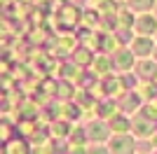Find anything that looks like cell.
I'll return each mask as SVG.
<instances>
[{
    "instance_id": "obj_1",
    "label": "cell",
    "mask_w": 157,
    "mask_h": 154,
    "mask_svg": "<svg viewBox=\"0 0 157 154\" xmlns=\"http://www.w3.org/2000/svg\"><path fill=\"white\" fill-rule=\"evenodd\" d=\"M110 152L113 154H131L134 152V140L129 135H115L110 142Z\"/></svg>"
},
{
    "instance_id": "obj_2",
    "label": "cell",
    "mask_w": 157,
    "mask_h": 154,
    "mask_svg": "<svg viewBox=\"0 0 157 154\" xmlns=\"http://www.w3.org/2000/svg\"><path fill=\"white\" fill-rule=\"evenodd\" d=\"M136 28L141 33H155L157 31V24H155V19L152 16H141L138 19V24H136Z\"/></svg>"
},
{
    "instance_id": "obj_3",
    "label": "cell",
    "mask_w": 157,
    "mask_h": 154,
    "mask_svg": "<svg viewBox=\"0 0 157 154\" xmlns=\"http://www.w3.org/2000/svg\"><path fill=\"white\" fill-rule=\"evenodd\" d=\"M150 49H152V42L148 38H141V40H136L134 42V51L136 54H141V56H148L150 54Z\"/></svg>"
},
{
    "instance_id": "obj_4",
    "label": "cell",
    "mask_w": 157,
    "mask_h": 154,
    "mask_svg": "<svg viewBox=\"0 0 157 154\" xmlns=\"http://www.w3.org/2000/svg\"><path fill=\"white\" fill-rule=\"evenodd\" d=\"M89 133H92V138L94 140H103L105 135H108V128L103 126V124H92V126H89Z\"/></svg>"
},
{
    "instance_id": "obj_5",
    "label": "cell",
    "mask_w": 157,
    "mask_h": 154,
    "mask_svg": "<svg viewBox=\"0 0 157 154\" xmlns=\"http://www.w3.org/2000/svg\"><path fill=\"white\" fill-rule=\"evenodd\" d=\"M152 2L155 0H129V7H134V9H148Z\"/></svg>"
},
{
    "instance_id": "obj_6",
    "label": "cell",
    "mask_w": 157,
    "mask_h": 154,
    "mask_svg": "<svg viewBox=\"0 0 157 154\" xmlns=\"http://www.w3.org/2000/svg\"><path fill=\"white\" fill-rule=\"evenodd\" d=\"M115 58H117V65H120V68H127V65H129V61H131V56L127 54V51H120Z\"/></svg>"
},
{
    "instance_id": "obj_7",
    "label": "cell",
    "mask_w": 157,
    "mask_h": 154,
    "mask_svg": "<svg viewBox=\"0 0 157 154\" xmlns=\"http://www.w3.org/2000/svg\"><path fill=\"white\" fill-rule=\"evenodd\" d=\"M141 72H143V75H150V77H152V75L157 72V68H155V65H148V63H145L143 68H141Z\"/></svg>"
},
{
    "instance_id": "obj_8",
    "label": "cell",
    "mask_w": 157,
    "mask_h": 154,
    "mask_svg": "<svg viewBox=\"0 0 157 154\" xmlns=\"http://www.w3.org/2000/svg\"><path fill=\"white\" fill-rule=\"evenodd\" d=\"M110 124H113V126H115V128H120V131L129 126V122H127V119H115V122H110Z\"/></svg>"
},
{
    "instance_id": "obj_9",
    "label": "cell",
    "mask_w": 157,
    "mask_h": 154,
    "mask_svg": "<svg viewBox=\"0 0 157 154\" xmlns=\"http://www.w3.org/2000/svg\"><path fill=\"white\" fill-rule=\"evenodd\" d=\"M89 154H108V152H105L103 147H94V149H92V152H89Z\"/></svg>"
},
{
    "instance_id": "obj_10",
    "label": "cell",
    "mask_w": 157,
    "mask_h": 154,
    "mask_svg": "<svg viewBox=\"0 0 157 154\" xmlns=\"http://www.w3.org/2000/svg\"><path fill=\"white\" fill-rule=\"evenodd\" d=\"M155 58H157V51H155Z\"/></svg>"
}]
</instances>
